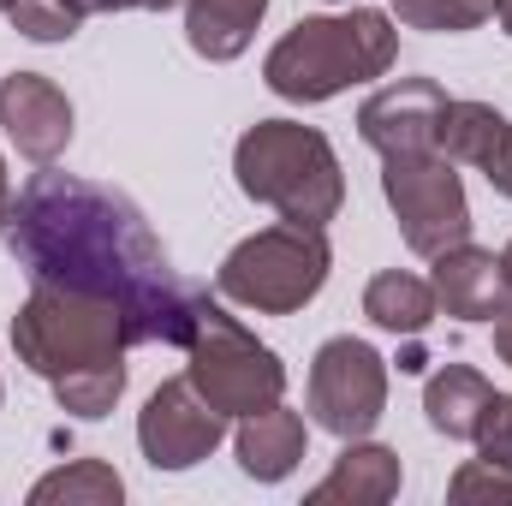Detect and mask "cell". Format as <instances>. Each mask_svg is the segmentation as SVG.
Returning a JSON list of instances; mask_svg holds the SVG:
<instances>
[{"label": "cell", "mask_w": 512, "mask_h": 506, "mask_svg": "<svg viewBox=\"0 0 512 506\" xmlns=\"http://www.w3.org/2000/svg\"><path fill=\"white\" fill-rule=\"evenodd\" d=\"M6 239L30 286H72V292L114 298L137 346L149 340L185 346L209 304V292L167 262L137 203L78 173H36L12 203Z\"/></svg>", "instance_id": "6da1fadb"}, {"label": "cell", "mask_w": 512, "mask_h": 506, "mask_svg": "<svg viewBox=\"0 0 512 506\" xmlns=\"http://www.w3.org/2000/svg\"><path fill=\"white\" fill-rule=\"evenodd\" d=\"M399 54V30L393 18L376 6H358V12H340V18H304L292 24L268 60H262V78L274 96L286 102H328L352 84H370L382 78Z\"/></svg>", "instance_id": "7a4b0ae2"}, {"label": "cell", "mask_w": 512, "mask_h": 506, "mask_svg": "<svg viewBox=\"0 0 512 506\" xmlns=\"http://www.w3.org/2000/svg\"><path fill=\"white\" fill-rule=\"evenodd\" d=\"M239 191L292 227H328L346 203V173L334 143L298 120H256L233 149Z\"/></svg>", "instance_id": "3957f363"}, {"label": "cell", "mask_w": 512, "mask_h": 506, "mask_svg": "<svg viewBox=\"0 0 512 506\" xmlns=\"http://www.w3.org/2000/svg\"><path fill=\"white\" fill-rule=\"evenodd\" d=\"M126 346H137L126 310L114 298L96 292H72V286H36L18 316H12V352L30 376L48 387L96 364H120Z\"/></svg>", "instance_id": "277c9868"}, {"label": "cell", "mask_w": 512, "mask_h": 506, "mask_svg": "<svg viewBox=\"0 0 512 506\" xmlns=\"http://www.w3.org/2000/svg\"><path fill=\"white\" fill-rule=\"evenodd\" d=\"M328 268H334V251H328L322 227L280 221L227 251V262L215 268V292L256 316H292L328 286Z\"/></svg>", "instance_id": "5b68a950"}, {"label": "cell", "mask_w": 512, "mask_h": 506, "mask_svg": "<svg viewBox=\"0 0 512 506\" xmlns=\"http://www.w3.org/2000/svg\"><path fill=\"white\" fill-rule=\"evenodd\" d=\"M185 376L191 387L221 411V417H251L280 405L286 393V364L256 340L239 316H227L215 298L203 304L191 340H185Z\"/></svg>", "instance_id": "8992f818"}, {"label": "cell", "mask_w": 512, "mask_h": 506, "mask_svg": "<svg viewBox=\"0 0 512 506\" xmlns=\"http://www.w3.org/2000/svg\"><path fill=\"white\" fill-rule=\"evenodd\" d=\"M382 197L399 221V239L417 256H441L471 239V203H465V179L453 173V161L441 149L423 155H387L382 167Z\"/></svg>", "instance_id": "52a82bcc"}, {"label": "cell", "mask_w": 512, "mask_h": 506, "mask_svg": "<svg viewBox=\"0 0 512 506\" xmlns=\"http://www.w3.org/2000/svg\"><path fill=\"white\" fill-rule=\"evenodd\" d=\"M387 411V364L370 340H328L310 364V417L340 435V441H358L382 423Z\"/></svg>", "instance_id": "ba28073f"}, {"label": "cell", "mask_w": 512, "mask_h": 506, "mask_svg": "<svg viewBox=\"0 0 512 506\" xmlns=\"http://www.w3.org/2000/svg\"><path fill=\"white\" fill-rule=\"evenodd\" d=\"M227 435V417L191 387V376H173L149 393V405L137 411V447L155 471H191L203 465Z\"/></svg>", "instance_id": "9c48e42d"}, {"label": "cell", "mask_w": 512, "mask_h": 506, "mask_svg": "<svg viewBox=\"0 0 512 506\" xmlns=\"http://www.w3.org/2000/svg\"><path fill=\"white\" fill-rule=\"evenodd\" d=\"M441 114H447V90L435 78H399L358 108V137L382 155H423L441 137Z\"/></svg>", "instance_id": "30bf717a"}, {"label": "cell", "mask_w": 512, "mask_h": 506, "mask_svg": "<svg viewBox=\"0 0 512 506\" xmlns=\"http://www.w3.org/2000/svg\"><path fill=\"white\" fill-rule=\"evenodd\" d=\"M0 126L18 143L24 161L54 167V161L66 155V143H72V102H66V90H60L54 78H42V72H12V78L0 84Z\"/></svg>", "instance_id": "8fae6325"}, {"label": "cell", "mask_w": 512, "mask_h": 506, "mask_svg": "<svg viewBox=\"0 0 512 506\" xmlns=\"http://www.w3.org/2000/svg\"><path fill=\"white\" fill-rule=\"evenodd\" d=\"M435 262V304L459 322H495L501 310L512 304V280H507V262L483 245H453V251L429 256Z\"/></svg>", "instance_id": "7c38bea8"}, {"label": "cell", "mask_w": 512, "mask_h": 506, "mask_svg": "<svg viewBox=\"0 0 512 506\" xmlns=\"http://www.w3.org/2000/svg\"><path fill=\"white\" fill-rule=\"evenodd\" d=\"M233 447H239V471H245V477L280 483V477L298 471V459H304V447H310V429H304L298 411L268 405V411L239 417V441H233Z\"/></svg>", "instance_id": "4fadbf2b"}, {"label": "cell", "mask_w": 512, "mask_h": 506, "mask_svg": "<svg viewBox=\"0 0 512 506\" xmlns=\"http://www.w3.org/2000/svg\"><path fill=\"white\" fill-rule=\"evenodd\" d=\"M399 495V453L376 447V441H346V453L334 459V471L310 489V506L328 501H352V506H382Z\"/></svg>", "instance_id": "5bb4252c"}, {"label": "cell", "mask_w": 512, "mask_h": 506, "mask_svg": "<svg viewBox=\"0 0 512 506\" xmlns=\"http://www.w3.org/2000/svg\"><path fill=\"white\" fill-rule=\"evenodd\" d=\"M262 12H268V0H185V42H191V54L227 66L251 48Z\"/></svg>", "instance_id": "9a60e30c"}, {"label": "cell", "mask_w": 512, "mask_h": 506, "mask_svg": "<svg viewBox=\"0 0 512 506\" xmlns=\"http://www.w3.org/2000/svg\"><path fill=\"white\" fill-rule=\"evenodd\" d=\"M495 399V387L477 376L471 364H447L435 370L423 387V411H429V429L447 435V441H471L477 423H483V405Z\"/></svg>", "instance_id": "2e32d148"}, {"label": "cell", "mask_w": 512, "mask_h": 506, "mask_svg": "<svg viewBox=\"0 0 512 506\" xmlns=\"http://www.w3.org/2000/svg\"><path fill=\"white\" fill-rule=\"evenodd\" d=\"M435 286L429 280H417V274H405V268H387L376 274L370 286H364V316L387 328V334H423L429 322H435Z\"/></svg>", "instance_id": "e0dca14e"}, {"label": "cell", "mask_w": 512, "mask_h": 506, "mask_svg": "<svg viewBox=\"0 0 512 506\" xmlns=\"http://www.w3.org/2000/svg\"><path fill=\"white\" fill-rule=\"evenodd\" d=\"M501 137H507V114H501V108H489V102H447L435 149H441L453 167H459V161H465V167H483Z\"/></svg>", "instance_id": "ac0fdd59"}, {"label": "cell", "mask_w": 512, "mask_h": 506, "mask_svg": "<svg viewBox=\"0 0 512 506\" xmlns=\"http://www.w3.org/2000/svg\"><path fill=\"white\" fill-rule=\"evenodd\" d=\"M126 495V483H120V471L114 465H102V459H72V465H60V471H48L36 489H30V506H114Z\"/></svg>", "instance_id": "d6986e66"}, {"label": "cell", "mask_w": 512, "mask_h": 506, "mask_svg": "<svg viewBox=\"0 0 512 506\" xmlns=\"http://www.w3.org/2000/svg\"><path fill=\"white\" fill-rule=\"evenodd\" d=\"M120 393H126V358H120V364H96V370H78V376L54 381L60 411H66V417H84V423L108 417V411L120 405Z\"/></svg>", "instance_id": "ffe728a7"}, {"label": "cell", "mask_w": 512, "mask_h": 506, "mask_svg": "<svg viewBox=\"0 0 512 506\" xmlns=\"http://www.w3.org/2000/svg\"><path fill=\"white\" fill-rule=\"evenodd\" d=\"M393 18L405 24V30H447V36H459V30H477L483 18H495V0H393Z\"/></svg>", "instance_id": "44dd1931"}, {"label": "cell", "mask_w": 512, "mask_h": 506, "mask_svg": "<svg viewBox=\"0 0 512 506\" xmlns=\"http://www.w3.org/2000/svg\"><path fill=\"white\" fill-rule=\"evenodd\" d=\"M6 18H12V30H18V36H30V42H72V36H78V24H84V18H78V12H66L60 0H18Z\"/></svg>", "instance_id": "7402d4cb"}, {"label": "cell", "mask_w": 512, "mask_h": 506, "mask_svg": "<svg viewBox=\"0 0 512 506\" xmlns=\"http://www.w3.org/2000/svg\"><path fill=\"white\" fill-rule=\"evenodd\" d=\"M453 501H512V465H495V459H471L453 471L447 483Z\"/></svg>", "instance_id": "603a6c76"}, {"label": "cell", "mask_w": 512, "mask_h": 506, "mask_svg": "<svg viewBox=\"0 0 512 506\" xmlns=\"http://www.w3.org/2000/svg\"><path fill=\"white\" fill-rule=\"evenodd\" d=\"M477 459H495V465H512V393H495L483 405V423H477Z\"/></svg>", "instance_id": "cb8c5ba5"}, {"label": "cell", "mask_w": 512, "mask_h": 506, "mask_svg": "<svg viewBox=\"0 0 512 506\" xmlns=\"http://www.w3.org/2000/svg\"><path fill=\"white\" fill-rule=\"evenodd\" d=\"M483 173H489V185H495L501 197H512V126H507V137L495 143V155L483 161Z\"/></svg>", "instance_id": "d4e9b609"}, {"label": "cell", "mask_w": 512, "mask_h": 506, "mask_svg": "<svg viewBox=\"0 0 512 506\" xmlns=\"http://www.w3.org/2000/svg\"><path fill=\"white\" fill-rule=\"evenodd\" d=\"M66 12H78V18H90V12H131V6H149V0H60Z\"/></svg>", "instance_id": "484cf974"}, {"label": "cell", "mask_w": 512, "mask_h": 506, "mask_svg": "<svg viewBox=\"0 0 512 506\" xmlns=\"http://www.w3.org/2000/svg\"><path fill=\"white\" fill-rule=\"evenodd\" d=\"M495 358H501V364H512V304L495 316Z\"/></svg>", "instance_id": "4316f807"}, {"label": "cell", "mask_w": 512, "mask_h": 506, "mask_svg": "<svg viewBox=\"0 0 512 506\" xmlns=\"http://www.w3.org/2000/svg\"><path fill=\"white\" fill-rule=\"evenodd\" d=\"M12 227V179H6V161H0V233Z\"/></svg>", "instance_id": "83f0119b"}, {"label": "cell", "mask_w": 512, "mask_h": 506, "mask_svg": "<svg viewBox=\"0 0 512 506\" xmlns=\"http://www.w3.org/2000/svg\"><path fill=\"white\" fill-rule=\"evenodd\" d=\"M495 18H501V30L512 36V0H495Z\"/></svg>", "instance_id": "f1b7e54d"}, {"label": "cell", "mask_w": 512, "mask_h": 506, "mask_svg": "<svg viewBox=\"0 0 512 506\" xmlns=\"http://www.w3.org/2000/svg\"><path fill=\"white\" fill-rule=\"evenodd\" d=\"M167 6H179V0H149V12H167Z\"/></svg>", "instance_id": "f546056e"}, {"label": "cell", "mask_w": 512, "mask_h": 506, "mask_svg": "<svg viewBox=\"0 0 512 506\" xmlns=\"http://www.w3.org/2000/svg\"><path fill=\"white\" fill-rule=\"evenodd\" d=\"M501 262H507V280H512V245H507V251H501Z\"/></svg>", "instance_id": "4dcf8cb0"}, {"label": "cell", "mask_w": 512, "mask_h": 506, "mask_svg": "<svg viewBox=\"0 0 512 506\" xmlns=\"http://www.w3.org/2000/svg\"><path fill=\"white\" fill-rule=\"evenodd\" d=\"M12 6H18V0H0V12H12Z\"/></svg>", "instance_id": "1f68e13d"}]
</instances>
